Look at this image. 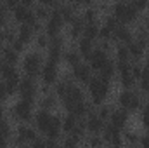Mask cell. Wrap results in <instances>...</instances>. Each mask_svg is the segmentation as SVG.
Listing matches in <instances>:
<instances>
[{"label":"cell","instance_id":"cell-1","mask_svg":"<svg viewBox=\"0 0 149 148\" xmlns=\"http://www.w3.org/2000/svg\"><path fill=\"white\" fill-rule=\"evenodd\" d=\"M88 91H90V98L95 105H101L108 92H109V80L102 78V77H95V78H90L88 82Z\"/></svg>","mask_w":149,"mask_h":148},{"label":"cell","instance_id":"cell-2","mask_svg":"<svg viewBox=\"0 0 149 148\" xmlns=\"http://www.w3.org/2000/svg\"><path fill=\"white\" fill-rule=\"evenodd\" d=\"M137 9L132 5V4H127V2H118L114 7H113V16L121 21L123 25H130V23H135L137 21Z\"/></svg>","mask_w":149,"mask_h":148},{"label":"cell","instance_id":"cell-3","mask_svg":"<svg viewBox=\"0 0 149 148\" xmlns=\"http://www.w3.org/2000/svg\"><path fill=\"white\" fill-rule=\"evenodd\" d=\"M63 25H64V19H63L59 9H56L54 12H50V16H49V19H47V25H45V33H47V37H50V38L57 37L59 32H61V28H63Z\"/></svg>","mask_w":149,"mask_h":148},{"label":"cell","instance_id":"cell-4","mask_svg":"<svg viewBox=\"0 0 149 148\" xmlns=\"http://www.w3.org/2000/svg\"><path fill=\"white\" fill-rule=\"evenodd\" d=\"M14 19L17 23H23V25H31L35 30H38V25H37V16L26 7V5H17L14 9Z\"/></svg>","mask_w":149,"mask_h":148},{"label":"cell","instance_id":"cell-5","mask_svg":"<svg viewBox=\"0 0 149 148\" xmlns=\"http://www.w3.org/2000/svg\"><path fill=\"white\" fill-rule=\"evenodd\" d=\"M23 68H24V72L28 77H37L40 73V70H42V56L37 54V52H31V54H28L26 58H24V61H23Z\"/></svg>","mask_w":149,"mask_h":148},{"label":"cell","instance_id":"cell-6","mask_svg":"<svg viewBox=\"0 0 149 148\" xmlns=\"http://www.w3.org/2000/svg\"><path fill=\"white\" fill-rule=\"evenodd\" d=\"M19 94H21V98L23 99H28V101H33L35 99V96H37V82H35V78L33 77H28V78H23L21 82H19Z\"/></svg>","mask_w":149,"mask_h":148},{"label":"cell","instance_id":"cell-7","mask_svg":"<svg viewBox=\"0 0 149 148\" xmlns=\"http://www.w3.org/2000/svg\"><path fill=\"white\" fill-rule=\"evenodd\" d=\"M63 101H64L66 110L71 111L78 103H81V101H85V99H83V92H81L78 87H74L73 84H71L70 89H68V92H66V96L63 98Z\"/></svg>","mask_w":149,"mask_h":148},{"label":"cell","instance_id":"cell-8","mask_svg":"<svg viewBox=\"0 0 149 148\" xmlns=\"http://www.w3.org/2000/svg\"><path fill=\"white\" fill-rule=\"evenodd\" d=\"M33 115V108H31V101L28 99H21L19 103L14 105V117L17 120H23V122H30Z\"/></svg>","mask_w":149,"mask_h":148},{"label":"cell","instance_id":"cell-9","mask_svg":"<svg viewBox=\"0 0 149 148\" xmlns=\"http://www.w3.org/2000/svg\"><path fill=\"white\" fill-rule=\"evenodd\" d=\"M88 59H90V68L92 70H97V72H101L109 63V58H108L106 49H95V51H92V54H90Z\"/></svg>","mask_w":149,"mask_h":148},{"label":"cell","instance_id":"cell-10","mask_svg":"<svg viewBox=\"0 0 149 148\" xmlns=\"http://www.w3.org/2000/svg\"><path fill=\"white\" fill-rule=\"evenodd\" d=\"M120 105L127 111H134L137 108H141V98L135 92H132V91H125L120 96Z\"/></svg>","mask_w":149,"mask_h":148},{"label":"cell","instance_id":"cell-11","mask_svg":"<svg viewBox=\"0 0 149 148\" xmlns=\"http://www.w3.org/2000/svg\"><path fill=\"white\" fill-rule=\"evenodd\" d=\"M57 75H59L57 63L52 61V59H49L47 65H45L43 70H42V78H43V82H45L47 85H50V84H54V82L57 80Z\"/></svg>","mask_w":149,"mask_h":148},{"label":"cell","instance_id":"cell-12","mask_svg":"<svg viewBox=\"0 0 149 148\" xmlns=\"http://www.w3.org/2000/svg\"><path fill=\"white\" fill-rule=\"evenodd\" d=\"M118 70H120V78H121V85L130 89L135 82V77L132 73V66L128 63H118Z\"/></svg>","mask_w":149,"mask_h":148},{"label":"cell","instance_id":"cell-13","mask_svg":"<svg viewBox=\"0 0 149 148\" xmlns=\"http://www.w3.org/2000/svg\"><path fill=\"white\" fill-rule=\"evenodd\" d=\"M127 47H128L130 58H134V59H141V58L144 56V49H146V38H144V35H139L137 40H132Z\"/></svg>","mask_w":149,"mask_h":148},{"label":"cell","instance_id":"cell-14","mask_svg":"<svg viewBox=\"0 0 149 148\" xmlns=\"http://www.w3.org/2000/svg\"><path fill=\"white\" fill-rule=\"evenodd\" d=\"M52 115L49 113V110H40L37 113V117H35V122H37V127L40 132H43V134H47V131H49V127H50V124H52Z\"/></svg>","mask_w":149,"mask_h":148},{"label":"cell","instance_id":"cell-15","mask_svg":"<svg viewBox=\"0 0 149 148\" xmlns=\"http://www.w3.org/2000/svg\"><path fill=\"white\" fill-rule=\"evenodd\" d=\"M73 77H74V80H78L80 84H87L88 85V82L92 78V68L80 63V65H76L73 68Z\"/></svg>","mask_w":149,"mask_h":148},{"label":"cell","instance_id":"cell-16","mask_svg":"<svg viewBox=\"0 0 149 148\" xmlns=\"http://www.w3.org/2000/svg\"><path fill=\"white\" fill-rule=\"evenodd\" d=\"M61 54H63V40L59 37L50 38V42H49V59L57 63L61 59Z\"/></svg>","mask_w":149,"mask_h":148},{"label":"cell","instance_id":"cell-17","mask_svg":"<svg viewBox=\"0 0 149 148\" xmlns=\"http://www.w3.org/2000/svg\"><path fill=\"white\" fill-rule=\"evenodd\" d=\"M85 129H88V132L92 134H99L104 129V118H101L99 115H90L85 122Z\"/></svg>","mask_w":149,"mask_h":148},{"label":"cell","instance_id":"cell-18","mask_svg":"<svg viewBox=\"0 0 149 148\" xmlns=\"http://www.w3.org/2000/svg\"><path fill=\"white\" fill-rule=\"evenodd\" d=\"M104 138H106V141H109L111 145H121L120 127H116L114 124H109V125L104 129Z\"/></svg>","mask_w":149,"mask_h":148},{"label":"cell","instance_id":"cell-19","mask_svg":"<svg viewBox=\"0 0 149 148\" xmlns=\"http://www.w3.org/2000/svg\"><path fill=\"white\" fill-rule=\"evenodd\" d=\"M116 40H120L121 44H125V45H128L132 40H134V35H132V32L125 26V25H118V28L114 30V37Z\"/></svg>","mask_w":149,"mask_h":148},{"label":"cell","instance_id":"cell-20","mask_svg":"<svg viewBox=\"0 0 149 148\" xmlns=\"http://www.w3.org/2000/svg\"><path fill=\"white\" fill-rule=\"evenodd\" d=\"M111 124H114L116 127H125L127 125V120H128V113H127V110L123 108V110H114L111 111Z\"/></svg>","mask_w":149,"mask_h":148},{"label":"cell","instance_id":"cell-21","mask_svg":"<svg viewBox=\"0 0 149 148\" xmlns=\"http://www.w3.org/2000/svg\"><path fill=\"white\" fill-rule=\"evenodd\" d=\"M37 140V134L31 127H19L17 131V141L19 143H33Z\"/></svg>","mask_w":149,"mask_h":148},{"label":"cell","instance_id":"cell-22","mask_svg":"<svg viewBox=\"0 0 149 148\" xmlns=\"http://www.w3.org/2000/svg\"><path fill=\"white\" fill-rule=\"evenodd\" d=\"M33 32H35V28H33L31 25H21V28H19V32H17V38L26 45V44L31 42V38H33Z\"/></svg>","mask_w":149,"mask_h":148},{"label":"cell","instance_id":"cell-23","mask_svg":"<svg viewBox=\"0 0 149 148\" xmlns=\"http://www.w3.org/2000/svg\"><path fill=\"white\" fill-rule=\"evenodd\" d=\"M2 56H3V63L5 65H16L19 61V52L14 47H5L2 51Z\"/></svg>","mask_w":149,"mask_h":148},{"label":"cell","instance_id":"cell-24","mask_svg":"<svg viewBox=\"0 0 149 148\" xmlns=\"http://www.w3.org/2000/svg\"><path fill=\"white\" fill-rule=\"evenodd\" d=\"M59 134H61V118L59 117H54L52 118V124H50V127H49V131H47V138L49 140H57L59 138Z\"/></svg>","mask_w":149,"mask_h":148},{"label":"cell","instance_id":"cell-25","mask_svg":"<svg viewBox=\"0 0 149 148\" xmlns=\"http://www.w3.org/2000/svg\"><path fill=\"white\" fill-rule=\"evenodd\" d=\"M78 51H80V56H83L85 59H88L90 54H92V51H94V47H92V40H88V38L83 37L80 42H78Z\"/></svg>","mask_w":149,"mask_h":148},{"label":"cell","instance_id":"cell-26","mask_svg":"<svg viewBox=\"0 0 149 148\" xmlns=\"http://www.w3.org/2000/svg\"><path fill=\"white\" fill-rule=\"evenodd\" d=\"M99 32H101V28H99V26L95 25V21H94V23H87V25H85V28H83V33H81V35H83L85 38H88V40H92V42H94L95 38L99 37Z\"/></svg>","mask_w":149,"mask_h":148},{"label":"cell","instance_id":"cell-27","mask_svg":"<svg viewBox=\"0 0 149 148\" xmlns=\"http://www.w3.org/2000/svg\"><path fill=\"white\" fill-rule=\"evenodd\" d=\"M80 120H78V117L76 115H73V113H70L64 120H63V129L66 131V132H71L74 127H76V124H78Z\"/></svg>","mask_w":149,"mask_h":148},{"label":"cell","instance_id":"cell-28","mask_svg":"<svg viewBox=\"0 0 149 148\" xmlns=\"http://www.w3.org/2000/svg\"><path fill=\"white\" fill-rule=\"evenodd\" d=\"M83 28H85V21L74 18L71 21V37H80L83 33Z\"/></svg>","mask_w":149,"mask_h":148},{"label":"cell","instance_id":"cell-29","mask_svg":"<svg viewBox=\"0 0 149 148\" xmlns=\"http://www.w3.org/2000/svg\"><path fill=\"white\" fill-rule=\"evenodd\" d=\"M116 58H118V63H128V59H130L128 47L127 45H120L116 49Z\"/></svg>","mask_w":149,"mask_h":148},{"label":"cell","instance_id":"cell-30","mask_svg":"<svg viewBox=\"0 0 149 148\" xmlns=\"http://www.w3.org/2000/svg\"><path fill=\"white\" fill-rule=\"evenodd\" d=\"M59 12H61V16H63V19H64V23H71L74 19V11L71 7H68V5L59 7Z\"/></svg>","mask_w":149,"mask_h":148},{"label":"cell","instance_id":"cell-31","mask_svg":"<svg viewBox=\"0 0 149 148\" xmlns=\"http://www.w3.org/2000/svg\"><path fill=\"white\" fill-rule=\"evenodd\" d=\"M64 59H66V63H68L70 66H73V68L76 66V65H80V54H78V52H74V51L66 52Z\"/></svg>","mask_w":149,"mask_h":148},{"label":"cell","instance_id":"cell-32","mask_svg":"<svg viewBox=\"0 0 149 148\" xmlns=\"http://www.w3.org/2000/svg\"><path fill=\"white\" fill-rule=\"evenodd\" d=\"M114 72H116V70H114V65L109 61V63L101 70V77H102V78H106V80H111L113 77H114Z\"/></svg>","mask_w":149,"mask_h":148},{"label":"cell","instance_id":"cell-33","mask_svg":"<svg viewBox=\"0 0 149 148\" xmlns=\"http://www.w3.org/2000/svg\"><path fill=\"white\" fill-rule=\"evenodd\" d=\"M70 85H71V82L70 80H66V82H61L57 87H56V94H57V98H64L66 96V92H68V89H70Z\"/></svg>","mask_w":149,"mask_h":148},{"label":"cell","instance_id":"cell-34","mask_svg":"<svg viewBox=\"0 0 149 148\" xmlns=\"http://www.w3.org/2000/svg\"><path fill=\"white\" fill-rule=\"evenodd\" d=\"M35 16H37V19H49V16H50L49 7H45V5L37 7V9H35Z\"/></svg>","mask_w":149,"mask_h":148},{"label":"cell","instance_id":"cell-35","mask_svg":"<svg viewBox=\"0 0 149 148\" xmlns=\"http://www.w3.org/2000/svg\"><path fill=\"white\" fill-rule=\"evenodd\" d=\"M54 106H56V98H54V96H45V98L42 99V108L50 110V108H54Z\"/></svg>","mask_w":149,"mask_h":148},{"label":"cell","instance_id":"cell-36","mask_svg":"<svg viewBox=\"0 0 149 148\" xmlns=\"http://www.w3.org/2000/svg\"><path fill=\"white\" fill-rule=\"evenodd\" d=\"M0 134L3 138H9V134H10V127H9V124L3 117H0Z\"/></svg>","mask_w":149,"mask_h":148},{"label":"cell","instance_id":"cell-37","mask_svg":"<svg viewBox=\"0 0 149 148\" xmlns=\"http://www.w3.org/2000/svg\"><path fill=\"white\" fill-rule=\"evenodd\" d=\"M0 26H7V9L0 2Z\"/></svg>","mask_w":149,"mask_h":148},{"label":"cell","instance_id":"cell-38","mask_svg":"<svg viewBox=\"0 0 149 148\" xmlns=\"http://www.w3.org/2000/svg\"><path fill=\"white\" fill-rule=\"evenodd\" d=\"M141 89H142L144 94L149 96V75H142L141 77Z\"/></svg>","mask_w":149,"mask_h":148},{"label":"cell","instance_id":"cell-39","mask_svg":"<svg viewBox=\"0 0 149 148\" xmlns=\"http://www.w3.org/2000/svg\"><path fill=\"white\" fill-rule=\"evenodd\" d=\"M148 2L149 0H132V5L137 9V11H144L148 7Z\"/></svg>","mask_w":149,"mask_h":148},{"label":"cell","instance_id":"cell-40","mask_svg":"<svg viewBox=\"0 0 149 148\" xmlns=\"http://www.w3.org/2000/svg\"><path fill=\"white\" fill-rule=\"evenodd\" d=\"M7 98H9V91H7V85L3 82V84H0V101H5Z\"/></svg>","mask_w":149,"mask_h":148},{"label":"cell","instance_id":"cell-41","mask_svg":"<svg viewBox=\"0 0 149 148\" xmlns=\"http://www.w3.org/2000/svg\"><path fill=\"white\" fill-rule=\"evenodd\" d=\"M37 44H38V47H49V38H47V35H38Z\"/></svg>","mask_w":149,"mask_h":148},{"label":"cell","instance_id":"cell-42","mask_svg":"<svg viewBox=\"0 0 149 148\" xmlns=\"http://www.w3.org/2000/svg\"><path fill=\"white\" fill-rule=\"evenodd\" d=\"M5 7H9V9H16L17 5H19V0H0Z\"/></svg>","mask_w":149,"mask_h":148},{"label":"cell","instance_id":"cell-43","mask_svg":"<svg viewBox=\"0 0 149 148\" xmlns=\"http://www.w3.org/2000/svg\"><path fill=\"white\" fill-rule=\"evenodd\" d=\"M142 124L149 129V105L144 108V111H142Z\"/></svg>","mask_w":149,"mask_h":148},{"label":"cell","instance_id":"cell-44","mask_svg":"<svg viewBox=\"0 0 149 148\" xmlns=\"http://www.w3.org/2000/svg\"><path fill=\"white\" fill-rule=\"evenodd\" d=\"M85 21H87V23H94V21H95V12H94L92 9H88V11L85 12Z\"/></svg>","mask_w":149,"mask_h":148},{"label":"cell","instance_id":"cell-45","mask_svg":"<svg viewBox=\"0 0 149 148\" xmlns=\"http://www.w3.org/2000/svg\"><path fill=\"white\" fill-rule=\"evenodd\" d=\"M64 145H66V147H74V145H78V136H73V134H71V138H68V140L64 141Z\"/></svg>","mask_w":149,"mask_h":148},{"label":"cell","instance_id":"cell-46","mask_svg":"<svg viewBox=\"0 0 149 148\" xmlns=\"http://www.w3.org/2000/svg\"><path fill=\"white\" fill-rule=\"evenodd\" d=\"M37 2L40 5H45V7H54V5L57 4L56 0H37Z\"/></svg>","mask_w":149,"mask_h":148},{"label":"cell","instance_id":"cell-47","mask_svg":"<svg viewBox=\"0 0 149 148\" xmlns=\"http://www.w3.org/2000/svg\"><path fill=\"white\" fill-rule=\"evenodd\" d=\"M132 73L135 78H141V73H142V68L141 66H132Z\"/></svg>","mask_w":149,"mask_h":148},{"label":"cell","instance_id":"cell-48","mask_svg":"<svg viewBox=\"0 0 149 148\" xmlns=\"http://www.w3.org/2000/svg\"><path fill=\"white\" fill-rule=\"evenodd\" d=\"M109 115H111V111L108 110V108H101V110H99V117H101V118H108Z\"/></svg>","mask_w":149,"mask_h":148},{"label":"cell","instance_id":"cell-49","mask_svg":"<svg viewBox=\"0 0 149 148\" xmlns=\"http://www.w3.org/2000/svg\"><path fill=\"white\" fill-rule=\"evenodd\" d=\"M141 145H146V147H149V136H142V138H141Z\"/></svg>","mask_w":149,"mask_h":148},{"label":"cell","instance_id":"cell-50","mask_svg":"<svg viewBox=\"0 0 149 148\" xmlns=\"http://www.w3.org/2000/svg\"><path fill=\"white\" fill-rule=\"evenodd\" d=\"M33 2H35V0H21V4H23V5H26V7L33 5Z\"/></svg>","mask_w":149,"mask_h":148},{"label":"cell","instance_id":"cell-51","mask_svg":"<svg viewBox=\"0 0 149 148\" xmlns=\"http://www.w3.org/2000/svg\"><path fill=\"white\" fill-rule=\"evenodd\" d=\"M66 2H70V4H83V0H66Z\"/></svg>","mask_w":149,"mask_h":148},{"label":"cell","instance_id":"cell-52","mask_svg":"<svg viewBox=\"0 0 149 148\" xmlns=\"http://www.w3.org/2000/svg\"><path fill=\"white\" fill-rule=\"evenodd\" d=\"M101 143H102L101 140H92V141H90V145H101Z\"/></svg>","mask_w":149,"mask_h":148},{"label":"cell","instance_id":"cell-53","mask_svg":"<svg viewBox=\"0 0 149 148\" xmlns=\"http://www.w3.org/2000/svg\"><path fill=\"white\" fill-rule=\"evenodd\" d=\"M5 140H7V138H3V136L0 134V147H3V145H5Z\"/></svg>","mask_w":149,"mask_h":148},{"label":"cell","instance_id":"cell-54","mask_svg":"<svg viewBox=\"0 0 149 148\" xmlns=\"http://www.w3.org/2000/svg\"><path fill=\"white\" fill-rule=\"evenodd\" d=\"M92 2H94V0H83V4H85V5H90Z\"/></svg>","mask_w":149,"mask_h":148},{"label":"cell","instance_id":"cell-55","mask_svg":"<svg viewBox=\"0 0 149 148\" xmlns=\"http://www.w3.org/2000/svg\"><path fill=\"white\" fill-rule=\"evenodd\" d=\"M2 66H3V63H0V75H2Z\"/></svg>","mask_w":149,"mask_h":148},{"label":"cell","instance_id":"cell-56","mask_svg":"<svg viewBox=\"0 0 149 148\" xmlns=\"http://www.w3.org/2000/svg\"><path fill=\"white\" fill-rule=\"evenodd\" d=\"M146 28H148V32H149V19H148V23H146Z\"/></svg>","mask_w":149,"mask_h":148},{"label":"cell","instance_id":"cell-57","mask_svg":"<svg viewBox=\"0 0 149 148\" xmlns=\"http://www.w3.org/2000/svg\"><path fill=\"white\" fill-rule=\"evenodd\" d=\"M0 111H2V108H0Z\"/></svg>","mask_w":149,"mask_h":148}]
</instances>
